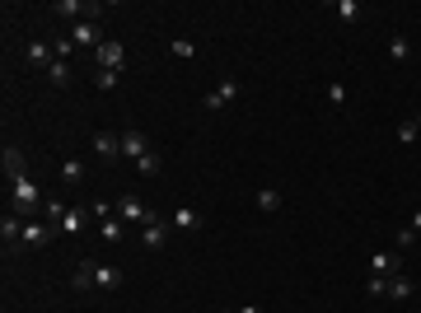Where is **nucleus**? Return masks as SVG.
Masks as SVG:
<instances>
[{
	"label": "nucleus",
	"mask_w": 421,
	"mask_h": 313,
	"mask_svg": "<svg viewBox=\"0 0 421 313\" xmlns=\"http://www.w3.org/2000/svg\"><path fill=\"white\" fill-rule=\"evenodd\" d=\"M24 61H29L33 70H47V66L57 61V56H52V43H29V47H24Z\"/></svg>",
	"instance_id": "obj_14"
},
{
	"label": "nucleus",
	"mask_w": 421,
	"mask_h": 313,
	"mask_svg": "<svg viewBox=\"0 0 421 313\" xmlns=\"http://www.w3.org/2000/svg\"><path fill=\"white\" fill-rule=\"evenodd\" d=\"M384 290H389V276H370V281H365V295H384Z\"/></svg>",
	"instance_id": "obj_33"
},
{
	"label": "nucleus",
	"mask_w": 421,
	"mask_h": 313,
	"mask_svg": "<svg viewBox=\"0 0 421 313\" xmlns=\"http://www.w3.org/2000/svg\"><path fill=\"white\" fill-rule=\"evenodd\" d=\"M412 122H417V131H421V108H417V117H412Z\"/></svg>",
	"instance_id": "obj_36"
},
{
	"label": "nucleus",
	"mask_w": 421,
	"mask_h": 313,
	"mask_svg": "<svg viewBox=\"0 0 421 313\" xmlns=\"http://www.w3.org/2000/svg\"><path fill=\"white\" fill-rule=\"evenodd\" d=\"M140 155H150V141H145V131H140V126H126V131H122V159L136 164Z\"/></svg>",
	"instance_id": "obj_8"
},
{
	"label": "nucleus",
	"mask_w": 421,
	"mask_h": 313,
	"mask_svg": "<svg viewBox=\"0 0 421 313\" xmlns=\"http://www.w3.org/2000/svg\"><path fill=\"white\" fill-rule=\"evenodd\" d=\"M393 243H398V252L412 248V243H417V229H412V224H407V229H398V234H393Z\"/></svg>",
	"instance_id": "obj_32"
},
{
	"label": "nucleus",
	"mask_w": 421,
	"mask_h": 313,
	"mask_svg": "<svg viewBox=\"0 0 421 313\" xmlns=\"http://www.w3.org/2000/svg\"><path fill=\"white\" fill-rule=\"evenodd\" d=\"M253 206H258L263 215H276V211H281V192H276V188H258V197H253Z\"/></svg>",
	"instance_id": "obj_17"
},
{
	"label": "nucleus",
	"mask_w": 421,
	"mask_h": 313,
	"mask_svg": "<svg viewBox=\"0 0 421 313\" xmlns=\"http://www.w3.org/2000/svg\"><path fill=\"white\" fill-rule=\"evenodd\" d=\"M89 56L98 61V70H126V52H122V43H117V38H103Z\"/></svg>",
	"instance_id": "obj_2"
},
{
	"label": "nucleus",
	"mask_w": 421,
	"mask_h": 313,
	"mask_svg": "<svg viewBox=\"0 0 421 313\" xmlns=\"http://www.w3.org/2000/svg\"><path fill=\"white\" fill-rule=\"evenodd\" d=\"M337 19H342V24H360V19H365V10H360L356 0H337Z\"/></svg>",
	"instance_id": "obj_23"
},
{
	"label": "nucleus",
	"mask_w": 421,
	"mask_h": 313,
	"mask_svg": "<svg viewBox=\"0 0 421 313\" xmlns=\"http://www.w3.org/2000/svg\"><path fill=\"white\" fill-rule=\"evenodd\" d=\"M412 290H417V285L407 281V276H389V290H384V295H389V299H407Z\"/></svg>",
	"instance_id": "obj_25"
},
{
	"label": "nucleus",
	"mask_w": 421,
	"mask_h": 313,
	"mask_svg": "<svg viewBox=\"0 0 421 313\" xmlns=\"http://www.w3.org/2000/svg\"><path fill=\"white\" fill-rule=\"evenodd\" d=\"M103 5H84V0H57L52 5V15H84V19H98Z\"/></svg>",
	"instance_id": "obj_15"
},
{
	"label": "nucleus",
	"mask_w": 421,
	"mask_h": 313,
	"mask_svg": "<svg viewBox=\"0 0 421 313\" xmlns=\"http://www.w3.org/2000/svg\"><path fill=\"white\" fill-rule=\"evenodd\" d=\"M122 79V70H94V89H112Z\"/></svg>",
	"instance_id": "obj_29"
},
{
	"label": "nucleus",
	"mask_w": 421,
	"mask_h": 313,
	"mask_svg": "<svg viewBox=\"0 0 421 313\" xmlns=\"http://www.w3.org/2000/svg\"><path fill=\"white\" fill-rule=\"evenodd\" d=\"M234 98H239V79H220L216 89L202 98V108H206V112H220L225 103H234Z\"/></svg>",
	"instance_id": "obj_5"
},
{
	"label": "nucleus",
	"mask_w": 421,
	"mask_h": 313,
	"mask_svg": "<svg viewBox=\"0 0 421 313\" xmlns=\"http://www.w3.org/2000/svg\"><path fill=\"white\" fill-rule=\"evenodd\" d=\"M412 229H417V238H421V206L412 211Z\"/></svg>",
	"instance_id": "obj_34"
},
{
	"label": "nucleus",
	"mask_w": 421,
	"mask_h": 313,
	"mask_svg": "<svg viewBox=\"0 0 421 313\" xmlns=\"http://www.w3.org/2000/svg\"><path fill=\"white\" fill-rule=\"evenodd\" d=\"M159 169H164V164H159V155H155V150L136 159V173H140V178H159Z\"/></svg>",
	"instance_id": "obj_24"
},
{
	"label": "nucleus",
	"mask_w": 421,
	"mask_h": 313,
	"mask_svg": "<svg viewBox=\"0 0 421 313\" xmlns=\"http://www.w3.org/2000/svg\"><path fill=\"white\" fill-rule=\"evenodd\" d=\"M10 211L24 220H33L38 211H43V188L33 183V178H19V183H10Z\"/></svg>",
	"instance_id": "obj_1"
},
{
	"label": "nucleus",
	"mask_w": 421,
	"mask_h": 313,
	"mask_svg": "<svg viewBox=\"0 0 421 313\" xmlns=\"http://www.w3.org/2000/svg\"><path fill=\"white\" fill-rule=\"evenodd\" d=\"M117 285H122V271L117 266H108V262L94 266V290H117Z\"/></svg>",
	"instance_id": "obj_16"
},
{
	"label": "nucleus",
	"mask_w": 421,
	"mask_h": 313,
	"mask_svg": "<svg viewBox=\"0 0 421 313\" xmlns=\"http://www.w3.org/2000/svg\"><path fill=\"white\" fill-rule=\"evenodd\" d=\"M84 220H89V215H84L80 206H71V211H66V220L57 224V238H61V234H80V229H84Z\"/></svg>",
	"instance_id": "obj_18"
},
{
	"label": "nucleus",
	"mask_w": 421,
	"mask_h": 313,
	"mask_svg": "<svg viewBox=\"0 0 421 313\" xmlns=\"http://www.w3.org/2000/svg\"><path fill=\"white\" fill-rule=\"evenodd\" d=\"M225 313H234V309H225Z\"/></svg>",
	"instance_id": "obj_37"
},
{
	"label": "nucleus",
	"mask_w": 421,
	"mask_h": 313,
	"mask_svg": "<svg viewBox=\"0 0 421 313\" xmlns=\"http://www.w3.org/2000/svg\"><path fill=\"white\" fill-rule=\"evenodd\" d=\"M24 224H29V220L15 215V211L0 220V238H5V252H10V257H15V252H24Z\"/></svg>",
	"instance_id": "obj_3"
},
{
	"label": "nucleus",
	"mask_w": 421,
	"mask_h": 313,
	"mask_svg": "<svg viewBox=\"0 0 421 313\" xmlns=\"http://www.w3.org/2000/svg\"><path fill=\"white\" fill-rule=\"evenodd\" d=\"M52 238H57V229L43 224V220H29V224H24V248H47Z\"/></svg>",
	"instance_id": "obj_12"
},
{
	"label": "nucleus",
	"mask_w": 421,
	"mask_h": 313,
	"mask_svg": "<svg viewBox=\"0 0 421 313\" xmlns=\"http://www.w3.org/2000/svg\"><path fill=\"white\" fill-rule=\"evenodd\" d=\"M323 98L332 103V108H346V84H342V79H332V84H323Z\"/></svg>",
	"instance_id": "obj_26"
},
{
	"label": "nucleus",
	"mask_w": 421,
	"mask_h": 313,
	"mask_svg": "<svg viewBox=\"0 0 421 313\" xmlns=\"http://www.w3.org/2000/svg\"><path fill=\"white\" fill-rule=\"evenodd\" d=\"M169 220H150V224H145V229H140V248L145 252H159L164 248V243H169Z\"/></svg>",
	"instance_id": "obj_6"
},
{
	"label": "nucleus",
	"mask_w": 421,
	"mask_h": 313,
	"mask_svg": "<svg viewBox=\"0 0 421 313\" xmlns=\"http://www.w3.org/2000/svg\"><path fill=\"white\" fill-rule=\"evenodd\" d=\"M0 169H5V183L29 178V173H24V150H19V145H5V150H0Z\"/></svg>",
	"instance_id": "obj_9"
},
{
	"label": "nucleus",
	"mask_w": 421,
	"mask_h": 313,
	"mask_svg": "<svg viewBox=\"0 0 421 313\" xmlns=\"http://www.w3.org/2000/svg\"><path fill=\"white\" fill-rule=\"evenodd\" d=\"M234 313H263V309H258V304H244V309H234Z\"/></svg>",
	"instance_id": "obj_35"
},
{
	"label": "nucleus",
	"mask_w": 421,
	"mask_h": 313,
	"mask_svg": "<svg viewBox=\"0 0 421 313\" xmlns=\"http://www.w3.org/2000/svg\"><path fill=\"white\" fill-rule=\"evenodd\" d=\"M206 220H202V211H192V206H178L173 211V229H183V234H197Z\"/></svg>",
	"instance_id": "obj_13"
},
{
	"label": "nucleus",
	"mask_w": 421,
	"mask_h": 313,
	"mask_svg": "<svg viewBox=\"0 0 421 313\" xmlns=\"http://www.w3.org/2000/svg\"><path fill=\"white\" fill-rule=\"evenodd\" d=\"M61 183L66 188H84V164L80 159H61Z\"/></svg>",
	"instance_id": "obj_19"
},
{
	"label": "nucleus",
	"mask_w": 421,
	"mask_h": 313,
	"mask_svg": "<svg viewBox=\"0 0 421 313\" xmlns=\"http://www.w3.org/2000/svg\"><path fill=\"white\" fill-rule=\"evenodd\" d=\"M47 84H52V89H66V84H71V61H52L47 66Z\"/></svg>",
	"instance_id": "obj_21"
},
{
	"label": "nucleus",
	"mask_w": 421,
	"mask_h": 313,
	"mask_svg": "<svg viewBox=\"0 0 421 313\" xmlns=\"http://www.w3.org/2000/svg\"><path fill=\"white\" fill-rule=\"evenodd\" d=\"M94 266H98V262H89V257H84V262L75 266V281H71V285H75V290H84V295H89V290H94Z\"/></svg>",
	"instance_id": "obj_22"
},
{
	"label": "nucleus",
	"mask_w": 421,
	"mask_h": 313,
	"mask_svg": "<svg viewBox=\"0 0 421 313\" xmlns=\"http://www.w3.org/2000/svg\"><path fill=\"white\" fill-rule=\"evenodd\" d=\"M417 136H421V131H417V122H412V117H407V122H398V141H403V145H412Z\"/></svg>",
	"instance_id": "obj_31"
},
{
	"label": "nucleus",
	"mask_w": 421,
	"mask_h": 313,
	"mask_svg": "<svg viewBox=\"0 0 421 313\" xmlns=\"http://www.w3.org/2000/svg\"><path fill=\"white\" fill-rule=\"evenodd\" d=\"M71 43H75V47H84V52H94L98 43H103V33H98V24H94V19H80L75 29H71Z\"/></svg>",
	"instance_id": "obj_10"
},
{
	"label": "nucleus",
	"mask_w": 421,
	"mask_h": 313,
	"mask_svg": "<svg viewBox=\"0 0 421 313\" xmlns=\"http://www.w3.org/2000/svg\"><path fill=\"white\" fill-rule=\"evenodd\" d=\"M98 234L108 238V243H122V220L112 215V220H98Z\"/></svg>",
	"instance_id": "obj_27"
},
{
	"label": "nucleus",
	"mask_w": 421,
	"mask_h": 313,
	"mask_svg": "<svg viewBox=\"0 0 421 313\" xmlns=\"http://www.w3.org/2000/svg\"><path fill=\"white\" fill-rule=\"evenodd\" d=\"M173 56H178V61H192V56H197V47H192V43H187V38H178V43H173Z\"/></svg>",
	"instance_id": "obj_30"
},
{
	"label": "nucleus",
	"mask_w": 421,
	"mask_h": 313,
	"mask_svg": "<svg viewBox=\"0 0 421 313\" xmlns=\"http://www.w3.org/2000/svg\"><path fill=\"white\" fill-rule=\"evenodd\" d=\"M389 61H412V43H407V33H393L389 38Z\"/></svg>",
	"instance_id": "obj_20"
},
{
	"label": "nucleus",
	"mask_w": 421,
	"mask_h": 313,
	"mask_svg": "<svg viewBox=\"0 0 421 313\" xmlns=\"http://www.w3.org/2000/svg\"><path fill=\"white\" fill-rule=\"evenodd\" d=\"M117 220H131V224H140V229H145V224H150V206L140 201V197H122V201H117Z\"/></svg>",
	"instance_id": "obj_7"
},
{
	"label": "nucleus",
	"mask_w": 421,
	"mask_h": 313,
	"mask_svg": "<svg viewBox=\"0 0 421 313\" xmlns=\"http://www.w3.org/2000/svg\"><path fill=\"white\" fill-rule=\"evenodd\" d=\"M398 271H403V252H398V248L370 252V276H398Z\"/></svg>",
	"instance_id": "obj_4"
},
{
	"label": "nucleus",
	"mask_w": 421,
	"mask_h": 313,
	"mask_svg": "<svg viewBox=\"0 0 421 313\" xmlns=\"http://www.w3.org/2000/svg\"><path fill=\"white\" fill-rule=\"evenodd\" d=\"M94 155L98 159H122V136H117V131H98V136H94Z\"/></svg>",
	"instance_id": "obj_11"
},
{
	"label": "nucleus",
	"mask_w": 421,
	"mask_h": 313,
	"mask_svg": "<svg viewBox=\"0 0 421 313\" xmlns=\"http://www.w3.org/2000/svg\"><path fill=\"white\" fill-rule=\"evenodd\" d=\"M52 56H57V61H71V56H75V43H71V38H52Z\"/></svg>",
	"instance_id": "obj_28"
}]
</instances>
